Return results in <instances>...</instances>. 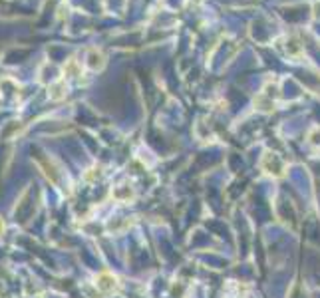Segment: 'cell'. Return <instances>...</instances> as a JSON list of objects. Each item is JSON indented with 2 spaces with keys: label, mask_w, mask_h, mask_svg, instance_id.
Listing matches in <instances>:
<instances>
[{
  "label": "cell",
  "mask_w": 320,
  "mask_h": 298,
  "mask_svg": "<svg viewBox=\"0 0 320 298\" xmlns=\"http://www.w3.org/2000/svg\"><path fill=\"white\" fill-rule=\"evenodd\" d=\"M2 229H4V225H2V221H0V233H2Z\"/></svg>",
  "instance_id": "5b68a950"
},
{
  "label": "cell",
  "mask_w": 320,
  "mask_h": 298,
  "mask_svg": "<svg viewBox=\"0 0 320 298\" xmlns=\"http://www.w3.org/2000/svg\"><path fill=\"white\" fill-rule=\"evenodd\" d=\"M260 169H262L269 177L280 179V177H285V173H287V163H285V159H283L278 153L267 151V153L262 155V159H260Z\"/></svg>",
  "instance_id": "6da1fadb"
},
{
  "label": "cell",
  "mask_w": 320,
  "mask_h": 298,
  "mask_svg": "<svg viewBox=\"0 0 320 298\" xmlns=\"http://www.w3.org/2000/svg\"><path fill=\"white\" fill-rule=\"evenodd\" d=\"M308 143L314 149H320V127H312L308 132Z\"/></svg>",
  "instance_id": "277c9868"
},
{
  "label": "cell",
  "mask_w": 320,
  "mask_h": 298,
  "mask_svg": "<svg viewBox=\"0 0 320 298\" xmlns=\"http://www.w3.org/2000/svg\"><path fill=\"white\" fill-rule=\"evenodd\" d=\"M111 195H114V199H118V201H122V203H127V201L134 199V189L127 187V185H120V187L114 189Z\"/></svg>",
  "instance_id": "3957f363"
},
{
  "label": "cell",
  "mask_w": 320,
  "mask_h": 298,
  "mask_svg": "<svg viewBox=\"0 0 320 298\" xmlns=\"http://www.w3.org/2000/svg\"><path fill=\"white\" fill-rule=\"evenodd\" d=\"M96 288L104 294H111V292H118L120 288V278L111 272H100L96 276Z\"/></svg>",
  "instance_id": "7a4b0ae2"
}]
</instances>
